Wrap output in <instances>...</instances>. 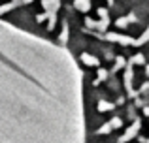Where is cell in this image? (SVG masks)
<instances>
[{
    "instance_id": "obj_1",
    "label": "cell",
    "mask_w": 149,
    "mask_h": 143,
    "mask_svg": "<svg viewBox=\"0 0 149 143\" xmlns=\"http://www.w3.org/2000/svg\"><path fill=\"white\" fill-rule=\"evenodd\" d=\"M132 66H134L132 62H127V66H125V88H127L128 98H136L138 96V90L132 88V81H134V70H132Z\"/></svg>"
},
{
    "instance_id": "obj_2",
    "label": "cell",
    "mask_w": 149,
    "mask_h": 143,
    "mask_svg": "<svg viewBox=\"0 0 149 143\" xmlns=\"http://www.w3.org/2000/svg\"><path fill=\"white\" fill-rule=\"evenodd\" d=\"M100 38H104V40H108V41H113V44H119V45H123V47L134 45V38L125 36V34H119V32H106V34H102Z\"/></svg>"
},
{
    "instance_id": "obj_3",
    "label": "cell",
    "mask_w": 149,
    "mask_h": 143,
    "mask_svg": "<svg viewBox=\"0 0 149 143\" xmlns=\"http://www.w3.org/2000/svg\"><path fill=\"white\" fill-rule=\"evenodd\" d=\"M140 128H142V121H140V119H134L132 126H130V128H128L127 132L123 134V137H119V143H127V141H132L134 137H138Z\"/></svg>"
},
{
    "instance_id": "obj_4",
    "label": "cell",
    "mask_w": 149,
    "mask_h": 143,
    "mask_svg": "<svg viewBox=\"0 0 149 143\" xmlns=\"http://www.w3.org/2000/svg\"><path fill=\"white\" fill-rule=\"evenodd\" d=\"M85 25L89 26V28H93V32H106L109 26V19H100V21H93L91 17H85Z\"/></svg>"
},
{
    "instance_id": "obj_5",
    "label": "cell",
    "mask_w": 149,
    "mask_h": 143,
    "mask_svg": "<svg viewBox=\"0 0 149 143\" xmlns=\"http://www.w3.org/2000/svg\"><path fill=\"white\" fill-rule=\"evenodd\" d=\"M79 60L85 64V66H93V68H98L100 66V60L96 59L95 55H89V53H81Z\"/></svg>"
},
{
    "instance_id": "obj_6",
    "label": "cell",
    "mask_w": 149,
    "mask_h": 143,
    "mask_svg": "<svg viewBox=\"0 0 149 143\" xmlns=\"http://www.w3.org/2000/svg\"><path fill=\"white\" fill-rule=\"evenodd\" d=\"M136 21H138V19H136V15L134 13H128V15H125V17H117L115 26H117V28H127L128 23H136Z\"/></svg>"
},
{
    "instance_id": "obj_7",
    "label": "cell",
    "mask_w": 149,
    "mask_h": 143,
    "mask_svg": "<svg viewBox=\"0 0 149 143\" xmlns=\"http://www.w3.org/2000/svg\"><path fill=\"white\" fill-rule=\"evenodd\" d=\"M74 8L81 13H89L91 11V0H74Z\"/></svg>"
},
{
    "instance_id": "obj_8",
    "label": "cell",
    "mask_w": 149,
    "mask_h": 143,
    "mask_svg": "<svg viewBox=\"0 0 149 143\" xmlns=\"http://www.w3.org/2000/svg\"><path fill=\"white\" fill-rule=\"evenodd\" d=\"M42 6H44L45 11H58L61 0H42Z\"/></svg>"
},
{
    "instance_id": "obj_9",
    "label": "cell",
    "mask_w": 149,
    "mask_h": 143,
    "mask_svg": "<svg viewBox=\"0 0 149 143\" xmlns=\"http://www.w3.org/2000/svg\"><path fill=\"white\" fill-rule=\"evenodd\" d=\"M113 107H115V104L106 102V100H100V102H98V106H96V109H98L100 113H108V111H111Z\"/></svg>"
},
{
    "instance_id": "obj_10",
    "label": "cell",
    "mask_w": 149,
    "mask_h": 143,
    "mask_svg": "<svg viewBox=\"0 0 149 143\" xmlns=\"http://www.w3.org/2000/svg\"><path fill=\"white\" fill-rule=\"evenodd\" d=\"M147 41H149V26L146 28V32H143L142 36L138 38V40H134V45H136V47H142V45L147 44Z\"/></svg>"
},
{
    "instance_id": "obj_11",
    "label": "cell",
    "mask_w": 149,
    "mask_h": 143,
    "mask_svg": "<svg viewBox=\"0 0 149 143\" xmlns=\"http://www.w3.org/2000/svg\"><path fill=\"white\" fill-rule=\"evenodd\" d=\"M19 4H21V0H13V2H10V4H4V6H0V15L8 13L10 10H13V8H17Z\"/></svg>"
},
{
    "instance_id": "obj_12",
    "label": "cell",
    "mask_w": 149,
    "mask_h": 143,
    "mask_svg": "<svg viewBox=\"0 0 149 143\" xmlns=\"http://www.w3.org/2000/svg\"><path fill=\"white\" fill-rule=\"evenodd\" d=\"M128 62H132V64H136V66H143V64L147 62L146 60V57L142 55V53H138V55H134V57H130V60Z\"/></svg>"
},
{
    "instance_id": "obj_13",
    "label": "cell",
    "mask_w": 149,
    "mask_h": 143,
    "mask_svg": "<svg viewBox=\"0 0 149 143\" xmlns=\"http://www.w3.org/2000/svg\"><path fill=\"white\" fill-rule=\"evenodd\" d=\"M125 66H127V60H125L123 57H117L115 64H113V68H111V72H119V70H123Z\"/></svg>"
},
{
    "instance_id": "obj_14",
    "label": "cell",
    "mask_w": 149,
    "mask_h": 143,
    "mask_svg": "<svg viewBox=\"0 0 149 143\" xmlns=\"http://www.w3.org/2000/svg\"><path fill=\"white\" fill-rule=\"evenodd\" d=\"M113 130V126H111V122H106V124H102L98 130H96V134H100V136H106V134H109Z\"/></svg>"
},
{
    "instance_id": "obj_15",
    "label": "cell",
    "mask_w": 149,
    "mask_h": 143,
    "mask_svg": "<svg viewBox=\"0 0 149 143\" xmlns=\"http://www.w3.org/2000/svg\"><path fill=\"white\" fill-rule=\"evenodd\" d=\"M108 75H109V72L106 70V68H98V72H96V77H98V79H96V83L106 81V79H108Z\"/></svg>"
},
{
    "instance_id": "obj_16",
    "label": "cell",
    "mask_w": 149,
    "mask_h": 143,
    "mask_svg": "<svg viewBox=\"0 0 149 143\" xmlns=\"http://www.w3.org/2000/svg\"><path fill=\"white\" fill-rule=\"evenodd\" d=\"M58 40H61V44H66V40H68V25H62V32H61V36H58Z\"/></svg>"
},
{
    "instance_id": "obj_17",
    "label": "cell",
    "mask_w": 149,
    "mask_h": 143,
    "mask_svg": "<svg viewBox=\"0 0 149 143\" xmlns=\"http://www.w3.org/2000/svg\"><path fill=\"white\" fill-rule=\"evenodd\" d=\"M96 13H98V17H100V19H109V11H108V8H98V10H96Z\"/></svg>"
},
{
    "instance_id": "obj_18",
    "label": "cell",
    "mask_w": 149,
    "mask_h": 143,
    "mask_svg": "<svg viewBox=\"0 0 149 143\" xmlns=\"http://www.w3.org/2000/svg\"><path fill=\"white\" fill-rule=\"evenodd\" d=\"M109 122H111L113 130H115V128H121V126H123V119H121V117H113Z\"/></svg>"
},
{
    "instance_id": "obj_19",
    "label": "cell",
    "mask_w": 149,
    "mask_h": 143,
    "mask_svg": "<svg viewBox=\"0 0 149 143\" xmlns=\"http://www.w3.org/2000/svg\"><path fill=\"white\" fill-rule=\"evenodd\" d=\"M45 19H47V11H44V13H38V15H36V23H44Z\"/></svg>"
},
{
    "instance_id": "obj_20",
    "label": "cell",
    "mask_w": 149,
    "mask_h": 143,
    "mask_svg": "<svg viewBox=\"0 0 149 143\" xmlns=\"http://www.w3.org/2000/svg\"><path fill=\"white\" fill-rule=\"evenodd\" d=\"M143 115H146V117H149V107H143Z\"/></svg>"
},
{
    "instance_id": "obj_21",
    "label": "cell",
    "mask_w": 149,
    "mask_h": 143,
    "mask_svg": "<svg viewBox=\"0 0 149 143\" xmlns=\"http://www.w3.org/2000/svg\"><path fill=\"white\" fill-rule=\"evenodd\" d=\"M146 75L149 77V64H147V66H146Z\"/></svg>"
},
{
    "instance_id": "obj_22",
    "label": "cell",
    "mask_w": 149,
    "mask_h": 143,
    "mask_svg": "<svg viewBox=\"0 0 149 143\" xmlns=\"http://www.w3.org/2000/svg\"><path fill=\"white\" fill-rule=\"evenodd\" d=\"M21 2H25V4H30V2H32V0H21Z\"/></svg>"
},
{
    "instance_id": "obj_23",
    "label": "cell",
    "mask_w": 149,
    "mask_h": 143,
    "mask_svg": "<svg viewBox=\"0 0 149 143\" xmlns=\"http://www.w3.org/2000/svg\"><path fill=\"white\" fill-rule=\"evenodd\" d=\"M106 2H108V4H109V6H111V4H113V0H106Z\"/></svg>"
},
{
    "instance_id": "obj_24",
    "label": "cell",
    "mask_w": 149,
    "mask_h": 143,
    "mask_svg": "<svg viewBox=\"0 0 149 143\" xmlns=\"http://www.w3.org/2000/svg\"><path fill=\"white\" fill-rule=\"evenodd\" d=\"M146 143H149V137H147V140H146Z\"/></svg>"
}]
</instances>
